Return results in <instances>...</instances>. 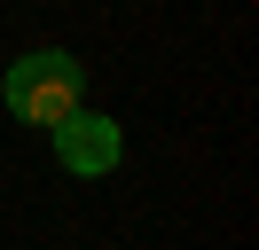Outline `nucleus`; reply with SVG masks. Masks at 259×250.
I'll use <instances>...</instances> for the list:
<instances>
[{
	"label": "nucleus",
	"mask_w": 259,
	"mask_h": 250,
	"mask_svg": "<svg viewBox=\"0 0 259 250\" xmlns=\"http://www.w3.org/2000/svg\"><path fill=\"white\" fill-rule=\"evenodd\" d=\"M0 102L16 109L24 125H63L71 109H87V62L71 55V47H32V55L8 62Z\"/></svg>",
	"instance_id": "1"
},
{
	"label": "nucleus",
	"mask_w": 259,
	"mask_h": 250,
	"mask_svg": "<svg viewBox=\"0 0 259 250\" xmlns=\"http://www.w3.org/2000/svg\"><path fill=\"white\" fill-rule=\"evenodd\" d=\"M48 133H55V164L79 172V180H102V172L126 156V133H118V117H102V109H71Z\"/></svg>",
	"instance_id": "2"
}]
</instances>
